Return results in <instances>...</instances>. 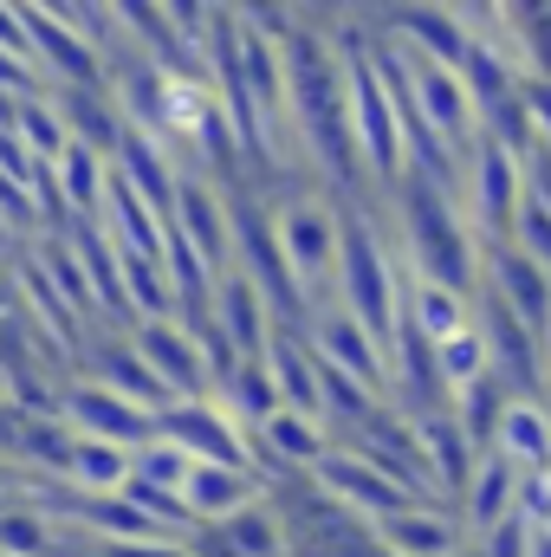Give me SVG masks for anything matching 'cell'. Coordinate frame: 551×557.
<instances>
[{
	"instance_id": "cell-27",
	"label": "cell",
	"mask_w": 551,
	"mask_h": 557,
	"mask_svg": "<svg viewBox=\"0 0 551 557\" xmlns=\"http://www.w3.org/2000/svg\"><path fill=\"white\" fill-rule=\"evenodd\" d=\"M519 104H526L532 137L551 143V78H519Z\"/></svg>"
},
{
	"instance_id": "cell-22",
	"label": "cell",
	"mask_w": 551,
	"mask_h": 557,
	"mask_svg": "<svg viewBox=\"0 0 551 557\" xmlns=\"http://www.w3.org/2000/svg\"><path fill=\"white\" fill-rule=\"evenodd\" d=\"M188 467H195V460H188L182 447H169L162 434H156V441H143L137 454H131V480H137V486H149V493H175V499H182Z\"/></svg>"
},
{
	"instance_id": "cell-18",
	"label": "cell",
	"mask_w": 551,
	"mask_h": 557,
	"mask_svg": "<svg viewBox=\"0 0 551 557\" xmlns=\"http://www.w3.org/2000/svg\"><path fill=\"white\" fill-rule=\"evenodd\" d=\"M493 454H506L519 473H546L551 467V409L546 403L513 396V409L500 416V434H493Z\"/></svg>"
},
{
	"instance_id": "cell-25",
	"label": "cell",
	"mask_w": 551,
	"mask_h": 557,
	"mask_svg": "<svg viewBox=\"0 0 551 557\" xmlns=\"http://www.w3.org/2000/svg\"><path fill=\"white\" fill-rule=\"evenodd\" d=\"M467 552H474V557H532V519H519V512H513V519H500L493 532H480Z\"/></svg>"
},
{
	"instance_id": "cell-28",
	"label": "cell",
	"mask_w": 551,
	"mask_h": 557,
	"mask_svg": "<svg viewBox=\"0 0 551 557\" xmlns=\"http://www.w3.org/2000/svg\"><path fill=\"white\" fill-rule=\"evenodd\" d=\"M0 52H7V59H20V65H33L26 26H20V13H7V7H0Z\"/></svg>"
},
{
	"instance_id": "cell-15",
	"label": "cell",
	"mask_w": 551,
	"mask_h": 557,
	"mask_svg": "<svg viewBox=\"0 0 551 557\" xmlns=\"http://www.w3.org/2000/svg\"><path fill=\"white\" fill-rule=\"evenodd\" d=\"M254 499H260V473H241V467H208V460H195L188 480H182V512H188L195 525H221V519H234V512L254 506Z\"/></svg>"
},
{
	"instance_id": "cell-23",
	"label": "cell",
	"mask_w": 551,
	"mask_h": 557,
	"mask_svg": "<svg viewBox=\"0 0 551 557\" xmlns=\"http://www.w3.org/2000/svg\"><path fill=\"white\" fill-rule=\"evenodd\" d=\"M46 267H52V278H59V298H65L72 311H98V298H91V278H85L78 253H72L65 240H52V247H46Z\"/></svg>"
},
{
	"instance_id": "cell-19",
	"label": "cell",
	"mask_w": 551,
	"mask_h": 557,
	"mask_svg": "<svg viewBox=\"0 0 551 557\" xmlns=\"http://www.w3.org/2000/svg\"><path fill=\"white\" fill-rule=\"evenodd\" d=\"M65 480L78 486V499H105V493H124V480H131V454H124V447H105V441H78V434H72V460H65Z\"/></svg>"
},
{
	"instance_id": "cell-26",
	"label": "cell",
	"mask_w": 551,
	"mask_h": 557,
	"mask_svg": "<svg viewBox=\"0 0 551 557\" xmlns=\"http://www.w3.org/2000/svg\"><path fill=\"white\" fill-rule=\"evenodd\" d=\"M519 519H532V532H551V467L519 480Z\"/></svg>"
},
{
	"instance_id": "cell-1",
	"label": "cell",
	"mask_w": 551,
	"mask_h": 557,
	"mask_svg": "<svg viewBox=\"0 0 551 557\" xmlns=\"http://www.w3.org/2000/svg\"><path fill=\"white\" fill-rule=\"evenodd\" d=\"M279 65H285V131H292V143L305 149V162L318 169V182L331 195H344V208H357L370 188H364V169H357L344 59H338L331 33H318L311 13H305L298 26H285Z\"/></svg>"
},
{
	"instance_id": "cell-11",
	"label": "cell",
	"mask_w": 551,
	"mask_h": 557,
	"mask_svg": "<svg viewBox=\"0 0 551 557\" xmlns=\"http://www.w3.org/2000/svg\"><path fill=\"white\" fill-rule=\"evenodd\" d=\"M59 421H65L78 441H105V447H124V454H137L143 441H156V421L143 416V409H131L124 396L98 389V383H78V389L65 396Z\"/></svg>"
},
{
	"instance_id": "cell-10",
	"label": "cell",
	"mask_w": 551,
	"mask_h": 557,
	"mask_svg": "<svg viewBox=\"0 0 551 557\" xmlns=\"http://www.w3.org/2000/svg\"><path fill=\"white\" fill-rule=\"evenodd\" d=\"M137 357L149 363V376L169 389V403H201L208 396V370H201V350H195V337L175 324V318H149L137 324Z\"/></svg>"
},
{
	"instance_id": "cell-4",
	"label": "cell",
	"mask_w": 551,
	"mask_h": 557,
	"mask_svg": "<svg viewBox=\"0 0 551 557\" xmlns=\"http://www.w3.org/2000/svg\"><path fill=\"white\" fill-rule=\"evenodd\" d=\"M273 234H279V253L298 278L305 305H331V278H338V208L331 195H285L273 201Z\"/></svg>"
},
{
	"instance_id": "cell-14",
	"label": "cell",
	"mask_w": 551,
	"mask_h": 557,
	"mask_svg": "<svg viewBox=\"0 0 551 557\" xmlns=\"http://www.w3.org/2000/svg\"><path fill=\"white\" fill-rule=\"evenodd\" d=\"M519 480H526V473H519L506 454H493V447L474 460V473H467V486H461V499H454V512H467V519H461L467 545H474L480 532H493L500 519L519 512Z\"/></svg>"
},
{
	"instance_id": "cell-7",
	"label": "cell",
	"mask_w": 551,
	"mask_h": 557,
	"mask_svg": "<svg viewBox=\"0 0 551 557\" xmlns=\"http://www.w3.org/2000/svg\"><path fill=\"white\" fill-rule=\"evenodd\" d=\"M201 267L208 278H221L234 267V227H228V195L208 182V175H195V169H182L175 175V201H169V221H162Z\"/></svg>"
},
{
	"instance_id": "cell-6",
	"label": "cell",
	"mask_w": 551,
	"mask_h": 557,
	"mask_svg": "<svg viewBox=\"0 0 551 557\" xmlns=\"http://www.w3.org/2000/svg\"><path fill=\"white\" fill-rule=\"evenodd\" d=\"M519 162L500 149V143H474V156L461 162V214L474 227L480 247H500L513 234V214H519Z\"/></svg>"
},
{
	"instance_id": "cell-5",
	"label": "cell",
	"mask_w": 551,
	"mask_h": 557,
	"mask_svg": "<svg viewBox=\"0 0 551 557\" xmlns=\"http://www.w3.org/2000/svg\"><path fill=\"white\" fill-rule=\"evenodd\" d=\"M467 324H474V337H480L487 376L506 383L513 396L539 403V396H546V344H539L493 292H474V298H467Z\"/></svg>"
},
{
	"instance_id": "cell-3",
	"label": "cell",
	"mask_w": 551,
	"mask_h": 557,
	"mask_svg": "<svg viewBox=\"0 0 551 557\" xmlns=\"http://www.w3.org/2000/svg\"><path fill=\"white\" fill-rule=\"evenodd\" d=\"M331 305L351 311L390 350V331L403 318V267L390 253V234L364 208H338V278H331Z\"/></svg>"
},
{
	"instance_id": "cell-17",
	"label": "cell",
	"mask_w": 551,
	"mask_h": 557,
	"mask_svg": "<svg viewBox=\"0 0 551 557\" xmlns=\"http://www.w3.org/2000/svg\"><path fill=\"white\" fill-rule=\"evenodd\" d=\"M98 389L124 396V403H131V409H143L149 421L169 409V389L149 376V363L137 357V344H124V337H105V344H98Z\"/></svg>"
},
{
	"instance_id": "cell-13",
	"label": "cell",
	"mask_w": 551,
	"mask_h": 557,
	"mask_svg": "<svg viewBox=\"0 0 551 557\" xmlns=\"http://www.w3.org/2000/svg\"><path fill=\"white\" fill-rule=\"evenodd\" d=\"M370 539H377L383 557H461L467 552V532H461V519L448 506H403V512L377 519Z\"/></svg>"
},
{
	"instance_id": "cell-29",
	"label": "cell",
	"mask_w": 551,
	"mask_h": 557,
	"mask_svg": "<svg viewBox=\"0 0 551 557\" xmlns=\"http://www.w3.org/2000/svg\"><path fill=\"white\" fill-rule=\"evenodd\" d=\"M532 557H551V532H532Z\"/></svg>"
},
{
	"instance_id": "cell-21",
	"label": "cell",
	"mask_w": 551,
	"mask_h": 557,
	"mask_svg": "<svg viewBox=\"0 0 551 557\" xmlns=\"http://www.w3.org/2000/svg\"><path fill=\"white\" fill-rule=\"evenodd\" d=\"M215 532H221V545H228L234 557H285V532H279V512L267 506V499L241 506V512L221 519Z\"/></svg>"
},
{
	"instance_id": "cell-20",
	"label": "cell",
	"mask_w": 551,
	"mask_h": 557,
	"mask_svg": "<svg viewBox=\"0 0 551 557\" xmlns=\"http://www.w3.org/2000/svg\"><path fill=\"white\" fill-rule=\"evenodd\" d=\"M513 409V389L506 383H493V376H480L474 389H461L454 396V421H461V434L474 441V454H487L493 447V434H500V416Z\"/></svg>"
},
{
	"instance_id": "cell-24",
	"label": "cell",
	"mask_w": 551,
	"mask_h": 557,
	"mask_svg": "<svg viewBox=\"0 0 551 557\" xmlns=\"http://www.w3.org/2000/svg\"><path fill=\"white\" fill-rule=\"evenodd\" d=\"M513 162H519V195H526L539 214H551V143L532 137L519 156H513Z\"/></svg>"
},
{
	"instance_id": "cell-9",
	"label": "cell",
	"mask_w": 551,
	"mask_h": 557,
	"mask_svg": "<svg viewBox=\"0 0 551 557\" xmlns=\"http://www.w3.org/2000/svg\"><path fill=\"white\" fill-rule=\"evenodd\" d=\"M480 292H493L539 344L551 337V273L532 267L526 253H513L506 240L500 247H480Z\"/></svg>"
},
{
	"instance_id": "cell-8",
	"label": "cell",
	"mask_w": 551,
	"mask_h": 557,
	"mask_svg": "<svg viewBox=\"0 0 551 557\" xmlns=\"http://www.w3.org/2000/svg\"><path fill=\"white\" fill-rule=\"evenodd\" d=\"M156 434L169 441V447H182L188 460H208V467H241V473H254V441L234 428V416L221 409V403H169L162 416H156Z\"/></svg>"
},
{
	"instance_id": "cell-12",
	"label": "cell",
	"mask_w": 551,
	"mask_h": 557,
	"mask_svg": "<svg viewBox=\"0 0 551 557\" xmlns=\"http://www.w3.org/2000/svg\"><path fill=\"white\" fill-rule=\"evenodd\" d=\"M20 26H26V46H33V65L46 59L59 72V91H85V85H105V59L52 13V7H20Z\"/></svg>"
},
{
	"instance_id": "cell-2",
	"label": "cell",
	"mask_w": 551,
	"mask_h": 557,
	"mask_svg": "<svg viewBox=\"0 0 551 557\" xmlns=\"http://www.w3.org/2000/svg\"><path fill=\"white\" fill-rule=\"evenodd\" d=\"M383 201L396 208V240H390V253H396L403 278L441 285V292H454V298H474V292H480V240H474L461 201L441 195V188L421 182V175H403Z\"/></svg>"
},
{
	"instance_id": "cell-16",
	"label": "cell",
	"mask_w": 551,
	"mask_h": 557,
	"mask_svg": "<svg viewBox=\"0 0 551 557\" xmlns=\"http://www.w3.org/2000/svg\"><path fill=\"white\" fill-rule=\"evenodd\" d=\"M267 376H273V396L285 416H305L325 428V416H318V363H311V344L298 331L267 337Z\"/></svg>"
}]
</instances>
